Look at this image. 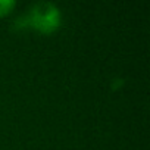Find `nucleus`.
<instances>
[{
  "mask_svg": "<svg viewBox=\"0 0 150 150\" xmlns=\"http://www.w3.org/2000/svg\"><path fill=\"white\" fill-rule=\"evenodd\" d=\"M19 21L22 22L21 27L28 25L41 34H52L60 27L62 15L56 5L50 2H38L31 8L30 13Z\"/></svg>",
  "mask_w": 150,
  "mask_h": 150,
  "instance_id": "nucleus-1",
  "label": "nucleus"
},
{
  "mask_svg": "<svg viewBox=\"0 0 150 150\" xmlns=\"http://www.w3.org/2000/svg\"><path fill=\"white\" fill-rule=\"evenodd\" d=\"M16 6L15 0H0V16L9 15Z\"/></svg>",
  "mask_w": 150,
  "mask_h": 150,
  "instance_id": "nucleus-2",
  "label": "nucleus"
}]
</instances>
